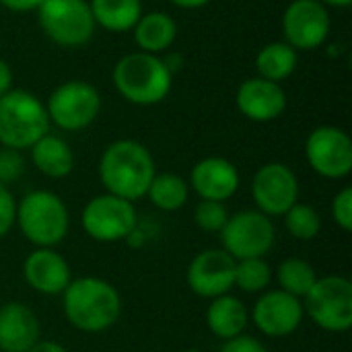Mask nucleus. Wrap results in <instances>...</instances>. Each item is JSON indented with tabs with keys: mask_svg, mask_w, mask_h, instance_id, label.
I'll use <instances>...</instances> for the list:
<instances>
[{
	"mask_svg": "<svg viewBox=\"0 0 352 352\" xmlns=\"http://www.w3.org/2000/svg\"><path fill=\"white\" fill-rule=\"evenodd\" d=\"M12 89V70L6 60L0 58V97Z\"/></svg>",
	"mask_w": 352,
	"mask_h": 352,
	"instance_id": "f704fd0d",
	"label": "nucleus"
},
{
	"mask_svg": "<svg viewBox=\"0 0 352 352\" xmlns=\"http://www.w3.org/2000/svg\"><path fill=\"white\" fill-rule=\"evenodd\" d=\"M136 208L132 202L118 198L113 194H103L93 198L80 217L82 229L95 241L113 243L126 239L136 227Z\"/></svg>",
	"mask_w": 352,
	"mask_h": 352,
	"instance_id": "9b49d317",
	"label": "nucleus"
},
{
	"mask_svg": "<svg viewBox=\"0 0 352 352\" xmlns=\"http://www.w3.org/2000/svg\"><path fill=\"white\" fill-rule=\"evenodd\" d=\"M221 352H268L266 351V346L260 342V340H256V338H252V336H235V338H231V340H227L225 342V346L221 349Z\"/></svg>",
	"mask_w": 352,
	"mask_h": 352,
	"instance_id": "473e14b6",
	"label": "nucleus"
},
{
	"mask_svg": "<svg viewBox=\"0 0 352 352\" xmlns=\"http://www.w3.org/2000/svg\"><path fill=\"white\" fill-rule=\"evenodd\" d=\"M309 167L328 179L346 177L352 171L351 136L336 126H318L305 140Z\"/></svg>",
	"mask_w": 352,
	"mask_h": 352,
	"instance_id": "f8f14e48",
	"label": "nucleus"
},
{
	"mask_svg": "<svg viewBox=\"0 0 352 352\" xmlns=\"http://www.w3.org/2000/svg\"><path fill=\"white\" fill-rule=\"evenodd\" d=\"M157 175L151 151L138 140H116L99 159V179L107 194L134 202L146 196L153 177Z\"/></svg>",
	"mask_w": 352,
	"mask_h": 352,
	"instance_id": "f257e3e1",
	"label": "nucleus"
},
{
	"mask_svg": "<svg viewBox=\"0 0 352 352\" xmlns=\"http://www.w3.org/2000/svg\"><path fill=\"white\" fill-rule=\"evenodd\" d=\"M169 2L177 8H184V10H196V8L206 6L210 0H169Z\"/></svg>",
	"mask_w": 352,
	"mask_h": 352,
	"instance_id": "e433bc0d",
	"label": "nucleus"
},
{
	"mask_svg": "<svg viewBox=\"0 0 352 352\" xmlns=\"http://www.w3.org/2000/svg\"><path fill=\"white\" fill-rule=\"evenodd\" d=\"M190 184L202 200L225 202L239 188V171L229 159L206 157L194 165Z\"/></svg>",
	"mask_w": 352,
	"mask_h": 352,
	"instance_id": "f3484780",
	"label": "nucleus"
},
{
	"mask_svg": "<svg viewBox=\"0 0 352 352\" xmlns=\"http://www.w3.org/2000/svg\"><path fill=\"white\" fill-rule=\"evenodd\" d=\"M45 103L25 89H10L0 97V144L14 151L31 148L50 132Z\"/></svg>",
	"mask_w": 352,
	"mask_h": 352,
	"instance_id": "20e7f679",
	"label": "nucleus"
},
{
	"mask_svg": "<svg viewBox=\"0 0 352 352\" xmlns=\"http://www.w3.org/2000/svg\"><path fill=\"white\" fill-rule=\"evenodd\" d=\"M138 52L161 56L165 54L177 39V23L171 14L163 10L142 12L138 23L132 29Z\"/></svg>",
	"mask_w": 352,
	"mask_h": 352,
	"instance_id": "aec40b11",
	"label": "nucleus"
},
{
	"mask_svg": "<svg viewBox=\"0 0 352 352\" xmlns=\"http://www.w3.org/2000/svg\"><path fill=\"white\" fill-rule=\"evenodd\" d=\"M283 41L297 52H314L322 47L332 31V16L328 6L318 0H293L280 21Z\"/></svg>",
	"mask_w": 352,
	"mask_h": 352,
	"instance_id": "1a4fd4ad",
	"label": "nucleus"
},
{
	"mask_svg": "<svg viewBox=\"0 0 352 352\" xmlns=\"http://www.w3.org/2000/svg\"><path fill=\"white\" fill-rule=\"evenodd\" d=\"M208 328L214 336L223 340H231L235 336H241L248 326V311L243 303L237 297L221 295L212 299L208 311H206Z\"/></svg>",
	"mask_w": 352,
	"mask_h": 352,
	"instance_id": "5701e85b",
	"label": "nucleus"
},
{
	"mask_svg": "<svg viewBox=\"0 0 352 352\" xmlns=\"http://www.w3.org/2000/svg\"><path fill=\"white\" fill-rule=\"evenodd\" d=\"M303 320V303L285 293V291H270L258 299L254 307V322L258 330L272 338H283L293 334Z\"/></svg>",
	"mask_w": 352,
	"mask_h": 352,
	"instance_id": "dca6fc26",
	"label": "nucleus"
},
{
	"mask_svg": "<svg viewBox=\"0 0 352 352\" xmlns=\"http://www.w3.org/2000/svg\"><path fill=\"white\" fill-rule=\"evenodd\" d=\"M25 280L43 295L64 293L70 285V268L66 260L50 248H39L27 256L23 264Z\"/></svg>",
	"mask_w": 352,
	"mask_h": 352,
	"instance_id": "a211bd4d",
	"label": "nucleus"
},
{
	"mask_svg": "<svg viewBox=\"0 0 352 352\" xmlns=\"http://www.w3.org/2000/svg\"><path fill=\"white\" fill-rule=\"evenodd\" d=\"M235 103L248 120L272 122L278 120L287 109V91L280 82H272L262 76H252L239 85Z\"/></svg>",
	"mask_w": 352,
	"mask_h": 352,
	"instance_id": "2eb2a0df",
	"label": "nucleus"
},
{
	"mask_svg": "<svg viewBox=\"0 0 352 352\" xmlns=\"http://www.w3.org/2000/svg\"><path fill=\"white\" fill-rule=\"evenodd\" d=\"M309 318L328 332H346L352 326V285L344 276L318 278L303 297Z\"/></svg>",
	"mask_w": 352,
	"mask_h": 352,
	"instance_id": "6e6552de",
	"label": "nucleus"
},
{
	"mask_svg": "<svg viewBox=\"0 0 352 352\" xmlns=\"http://www.w3.org/2000/svg\"><path fill=\"white\" fill-rule=\"evenodd\" d=\"M35 12L47 39L62 47L87 45L97 29L89 0H43Z\"/></svg>",
	"mask_w": 352,
	"mask_h": 352,
	"instance_id": "423d86ee",
	"label": "nucleus"
},
{
	"mask_svg": "<svg viewBox=\"0 0 352 352\" xmlns=\"http://www.w3.org/2000/svg\"><path fill=\"white\" fill-rule=\"evenodd\" d=\"M278 283H280V291L293 295V297H305L311 287L316 285L318 280V274L314 270V266L305 260H299V258H291V260H285L280 266H278Z\"/></svg>",
	"mask_w": 352,
	"mask_h": 352,
	"instance_id": "a878e982",
	"label": "nucleus"
},
{
	"mask_svg": "<svg viewBox=\"0 0 352 352\" xmlns=\"http://www.w3.org/2000/svg\"><path fill=\"white\" fill-rule=\"evenodd\" d=\"M332 217L336 225L344 231H352V190L344 188L336 194L332 202Z\"/></svg>",
	"mask_w": 352,
	"mask_h": 352,
	"instance_id": "7c9ffc66",
	"label": "nucleus"
},
{
	"mask_svg": "<svg viewBox=\"0 0 352 352\" xmlns=\"http://www.w3.org/2000/svg\"><path fill=\"white\" fill-rule=\"evenodd\" d=\"M297 64H299V52L293 50L287 41H270L262 45L256 56L258 76L280 85L297 70Z\"/></svg>",
	"mask_w": 352,
	"mask_h": 352,
	"instance_id": "b1692460",
	"label": "nucleus"
},
{
	"mask_svg": "<svg viewBox=\"0 0 352 352\" xmlns=\"http://www.w3.org/2000/svg\"><path fill=\"white\" fill-rule=\"evenodd\" d=\"M111 82L122 99L148 107L167 99L173 87V74L161 56L132 52L116 62Z\"/></svg>",
	"mask_w": 352,
	"mask_h": 352,
	"instance_id": "f03ea898",
	"label": "nucleus"
},
{
	"mask_svg": "<svg viewBox=\"0 0 352 352\" xmlns=\"http://www.w3.org/2000/svg\"><path fill=\"white\" fill-rule=\"evenodd\" d=\"M29 151H31L33 165L47 177H54V179L66 177L74 167V155H72L70 144L56 134L47 132Z\"/></svg>",
	"mask_w": 352,
	"mask_h": 352,
	"instance_id": "412c9836",
	"label": "nucleus"
},
{
	"mask_svg": "<svg viewBox=\"0 0 352 352\" xmlns=\"http://www.w3.org/2000/svg\"><path fill=\"white\" fill-rule=\"evenodd\" d=\"M27 352H66V349L52 340H37Z\"/></svg>",
	"mask_w": 352,
	"mask_h": 352,
	"instance_id": "c9c22d12",
	"label": "nucleus"
},
{
	"mask_svg": "<svg viewBox=\"0 0 352 352\" xmlns=\"http://www.w3.org/2000/svg\"><path fill=\"white\" fill-rule=\"evenodd\" d=\"M39 340V322L23 303L0 307V351L27 352Z\"/></svg>",
	"mask_w": 352,
	"mask_h": 352,
	"instance_id": "6ab92c4d",
	"label": "nucleus"
},
{
	"mask_svg": "<svg viewBox=\"0 0 352 352\" xmlns=\"http://www.w3.org/2000/svg\"><path fill=\"white\" fill-rule=\"evenodd\" d=\"M50 124L66 132H80L89 128L101 111V95L97 87L87 80L72 78L58 85L45 103Z\"/></svg>",
	"mask_w": 352,
	"mask_h": 352,
	"instance_id": "0eeeda50",
	"label": "nucleus"
},
{
	"mask_svg": "<svg viewBox=\"0 0 352 352\" xmlns=\"http://www.w3.org/2000/svg\"><path fill=\"white\" fill-rule=\"evenodd\" d=\"M188 184L184 177H179L177 173H159L153 177L146 196L151 198V202L161 208V210H179L186 206L188 202Z\"/></svg>",
	"mask_w": 352,
	"mask_h": 352,
	"instance_id": "393cba45",
	"label": "nucleus"
},
{
	"mask_svg": "<svg viewBox=\"0 0 352 352\" xmlns=\"http://www.w3.org/2000/svg\"><path fill=\"white\" fill-rule=\"evenodd\" d=\"M252 196L260 212L266 217H280L299 198V182L291 167L285 163H266L260 167L252 182Z\"/></svg>",
	"mask_w": 352,
	"mask_h": 352,
	"instance_id": "ddd939ff",
	"label": "nucleus"
},
{
	"mask_svg": "<svg viewBox=\"0 0 352 352\" xmlns=\"http://www.w3.org/2000/svg\"><path fill=\"white\" fill-rule=\"evenodd\" d=\"M25 173V159L21 151L14 148H0V186H8L16 182Z\"/></svg>",
	"mask_w": 352,
	"mask_h": 352,
	"instance_id": "c756f323",
	"label": "nucleus"
},
{
	"mask_svg": "<svg viewBox=\"0 0 352 352\" xmlns=\"http://www.w3.org/2000/svg\"><path fill=\"white\" fill-rule=\"evenodd\" d=\"M16 223L31 243L52 248L68 233V210L56 194L37 190L16 204Z\"/></svg>",
	"mask_w": 352,
	"mask_h": 352,
	"instance_id": "39448f33",
	"label": "nucleus"
},
{
	"mask_svg": "<svg viewBox=\"0 0 352 352\" xmlns=\"http://www.w3.org/2000/svg\"><path fill=\"white\" fill-rule=\"evenodd\" d=\"M16 221V202L6 186H0V239L10 231Z\"/></svg>",
	"mask_w": 352,
	"mask_h": 352,
	"instance_id": "2f4dec72",
	"label": "nucleus"
},
{
	"mask_svg": "<svg viewBox=\"0 0 352 352\" xmlns=\"http://www.w3.org/2000/svg\"><path fill=\"white\" fill-rule=\"evenodd\" d=\"M285 225H287V231L295 239L309 241L320 233L322 219H320L316 208H311L309 204H299L297 202L285 212Z\"/></svg>",
	"mask_w": 352,
	"mask_h": 352,
	"instance_id": "cd10ccee",
	"label": "nucleus"
},
{
	"mask_svg": "<svg viewBox=\"0 0 352 352\" xmlns=\"http://www.w3.org/2000/svg\"><path fill=\"white\" fill-rule=\"evenodd\" d=\"M194 221L202 231L217 233L223 231V227L229 221V212L223 206V202H212V200H202L196 210H194Z\"/></svg>",
	"mask_w": 352,
	"mask_h": 352,
	"instance_id": "c85d7f7f",
	"label": "nucleus"
},
{
	"mask_svg": "<svg viewBox=\"0 0 352 352\" xmlns=\"http://www.w3.org/2000/svg\"><path fill=\"white\" fill-rule=\"evenodd\" d=\"M43 0H0V6L12 10V12H31L37 10Z\"/></svg>",
	"mask_w": 352,
	"mask_h": 352,
	"instance_id": "72a5a7b5",
	"label": "nucleus"
},
{
	"mask_svg": "<svg viewBox=\"0 0 352 352\" xmlns=\"http://www.w3.org/2000/svg\"><path fill=\"white\" fill-rule=\"evenodd\" d=\"M318 2H322L324 6H336V8H346L352 4V0H318Z\"/></svg>",
	"mask_w": 352,
	"mask_h": 352,
	"instance_id": "4c0bfd02",
	"label": "nucleus"
},
{
	"mask_svg": "<svg viewBox=\"0 0 352 352\" xmlns=\"http://www.w3.org/2000/svg\"><path fill=\"white\" fill-rule=\"evenodd\" d=\"M235 264L237 262L225 250H206L192 260L188 285L204 299L227 295L235 287Z\"/></svg>",
	"mask_w": 352,
	"mask_h": 352,
	"instance_id": "4468645a",
	"label": "nucleus"
},
{
	"mask_svg": "<svg viewBox=\"0 0 352 352\" xmlns=\"http://www.w3.org/2000/svg\"><path fill=\"white\" fill-rule=\"evenodd\" d=\"M190 352H198V351H190Z\"/></svg>",
	"mask_w": 352,
	"mask_h": 352,
	"instance_id": "58836bf2",
	"label": "nucleus"
},
{
	"mask_svg": "<svg viewBox=\"0 0 352 352\" xmlns=\"http://www.w3.org/2000/svg\"><path fill=\"white\" fill-rule=\"evenodd\" d=\"M64 314L82 332H103L118 322L122 301L109 283L101 278H76L64 291Z\"/></svg>",
	"mask_w": 352,
	"mask_h": 352,
	"instance_id": "7ed1b4c3",
	"label": "nucleus"
},
{
	"mask_svg": "<svg viewBox=\"0 0 352 352\" xmlns=\"http://www.w3.org/2000/svg\"><path fill=\"white\" fill-rule=\"evenodd\" d=\"M274 225L270 217L256 210H241L229 217L221 231L225 252L233 260L264 258L274 245Z\"/></svg>",
	"mask_w": 352,
	"mask_h": 352,
	"instance_id": "9d476101",
	"label": "nucleus"
},
{
	"mask_svg": "<svg viewBox=\"0 0 352 352\" xmlns=\"http://www.w3.org/2000/svg\"><path fill=\"white\" fill-rule=\"evenodd\" d=\"M97 27L111 33L132 31L142 16V0H89Z\"/></svg>",
	"mask_w": 352,
	"mask_h": 352,
	"instance_id": "4be33fe9",
	"label": "nucleus"
},
{
	"mask_svg": "<svg viewBox=\"0 0 352 352\" xmlns=\"http://www.w3.org/2000/svg\"><path fill=\"white\" fill-rule=\"evenodd\" d=\"M272 280V268L264 258H248L235 264V285L245 293L264 291Z\"/></svg>",
	"mask_w": 352,
	"mask_h": 352,
	"instance_id": "bb28decb",
	"label": "nucleus"
}]
</instances>
